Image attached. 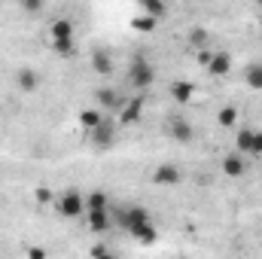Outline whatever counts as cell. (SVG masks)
I'll use <instances>...</instances> for the list:
<instances>
[{"mask_svg":"<svg viewBox=\"0 0 262 259\" xmlns=\"http://www.w3.org/2000/svg\"><path fill=\"white\" fill-rule=\"evenodd\" d=\"M156 82V67H152V61L146 58V55H131L128 61V85L131 89H137V92H143V89H149Z\"/></svg>","mask_w":262,"mask_h":259,"instance_id":"6da1fadb","label":"cell"},{"mask_svg":"<svg viewBox=\"0 0 262 259\" xmlns=\"http://www.w3.org/2000/svg\"><path fill=\"white\" fill-rule=\"evenodd\" d=\"M55 210H58V217H64V220H79V217H85V195L79 192V189H67V192L55 195Z\"/></svg>","mask_w":262,"mask_h":259,"instance_id":"7a4b0ae2","label":"cell"},{"mask_svg":"<svg viewBox=\"0 0 262 259\" xmlns=\"http://www.w3.org/2000/svg\"><path fill=\"white\" fill-rule=\"evenodd\" d=\"M235 146L241 156H262V131L256 128H241L235 137Z\"/></svg>","mask_w":262,"mask_h":259,"instance_id":"3957f363","label":"cell"},{"mask_svg":"<svg viewBox=\"0 0 262 259\" xmlns=\"http://www.w3.org/2000/svg\"><path fill=\"white\" fill-rule=\"evenodd\" d=\"M149 223H152V217H149V210L140 207V204H131L128 210L122 213V229H125L128 235H134L137 229H143V226H149Z\"/></svg>","mask_w":262,"mask_h":259,"instance_id":"277c9868","label":"cell"},{"mask_svg":"<svg viewBox=\"0 0 262 259\" xmlns=\"http://www.w3.org/2000/svg\"><path fill=\"white\" fill-rule=\"evenodd\" d=\"M116 125H119V122L104 119L98 128L92 131V143H95V146H101V149H110V146H113V140H116Z\"/></svg>","mask_w":262,"mask_h":259,"instance_id":"5b68a950","label":"cell"},{"mask_svg":"<svg viewBox=\"0 0 262 259\" xmlns=\"http://www.w3.org/2000/svg\"><path fill=\"white\" fill-rule=\"evenodd\" d=\"M180 180H183V171L177 165H159L152 171V183L156 186H177Z\"/></svg>","mask_w":262,"mask_h":259,"instance_id":"8992f818","label":"cell"},{"mask_svg":"<svg viewBox=\"0 0 262 259\" xmlns=\"http://www.w3.org/2000/svg\"><path fill=\"white\" fill-rule=\"evenodd\" d=\"M15 82H18V89H21L25 95H34V92L40 89V73H37L34 67H21V70L15 73Z\"/></svg>","mask_w":262,"mask_h":259,"instance_id":"52a82bcc","label":"cell"},{"mask_svg":"<svg viewBox=\"0 0 262 259\" xmlns=\"http://www.w3.org/2000/svg\"><path fill=\"white\" fill-rule=\"evenodd\" d=\"M82 220H85V226H89L92 232H98V235H101V232H107V229L113 226L110 210H85V217H82Z\"/></svg>","mask_w":262,"mask_h":259,"instance_id":"ba28073f","label":"cell"},{"mask_svg":"<svg viewBox=\"0 0 262 259\" xmlns=\"http://www.w3.org/2000/svg\"><path fill=\"white\" fill-rule=\"evenodd\" d=\"M140 116H143V98H131L128 104H122L119 125H134V122H140Z\"/></svg>","mask_w":262,"mask_h":259,"instance_id":"9c48e42d","label":"cell"},{"mask_svg":"<svg viewBox=\"0 0 262 259\" xmlns=\"http://www.w3.org/2000/svg\"><path fill=\"white\" fill-rule=\"evenodd\" d=\"M171 137H174V140H180V143H189V140L195 137V128H192V122H189V119H183V116L171 119Z\"/></svg>","mask_w":262,"mask_h":259,"instance_id":"30bf717a","label":"cell"},{"mask_svg":"<svg viewBox=\"0 0 262 259\" xmlns=\"http://www.w3.org/2000/svg\"><path fill=\"white\" fill-rule=\"evenodd\" d=\"M171 98H174L177 104H189V101L195 98V85L186 82V79H174V82H171Z\"/></svg>","mask_w":262,"mask_h":259,"instance_id":"8fae6325","label":"cell"},{"mask_svg":"<svg viewBox=\"0 0 262 259\" xmlns=\"http://www.w3.org/2000/svg\"><path fill=\"white\" fill-rule=\"evenodd\" d=\"M92 67H95V73L110 76V73H113V58H110V52H107V49H92Z\"/></svg>","mask_w":262,"mask_h":259,"instance_id":"7c38bea8","label":"cell"},{"mask_svg":"<svg viewBox=\"0 0 262 259\" xmlns=\"http://www.w3.org/2000/svg\"><path fill=\"white\" fill-rule=\"evenodd\" d=\"M229 70H232V55H229V52H213V61L207 64V73L220 79V76H226Z\"/></svg>","mask_w":262,"mask_h":259,"instance_id":"4fadbf2b","label":"cell"},{"mask_svg":"<svg viewBox=\"0 0 262 259\" xmlns=\"http://www.w3.org/2000/svg\"><path fill=\"white\" fill-rule=\"evenodd\" d=\"M223 171H226L229 177H241V174L247 171V162H244V156H241V153H229V156L223 159Z\"/></svg>","mask_w":262,"mask_h":259,"instance_id":"5bb4252c","label":"cell"},{"mask_svg":"<svg viewBox=\"0 0 262 259\" xmlns=\"http://www.w3.org/2000/svg\"><path fill=\"white\" fill-rule=\"evenodd\" d=\"M49 34H52V40H73V21L70 18H55L49 25Z\"/></svg>","mask_w":262,"mask_h":259,"instance_id":"9a60e30c","label":"cell"},{"mask_svg":"<svg viewBox=\"0 0 262 259\" xmlns=\"http://www.w3.org/2000/svg\"><path fill=\"white\" fill-rule=\"evenodd\" d=\"M95 98H98V104H101V107H107V110L122 107V98H119V92H116V89H98V92H95Z\"/></svg>","mask_w":262,"mask_h":259,"instance_id":"2e32d148","label":"cell"},{"mask_svg":"<svg viewBox=\"0 0 262 259\" xmlns=\"http://www.w3.org/2000/svg\"><path fill=\"white\" fill-rule=\"evenodd\" d=\"M104 119H107V116H104L101 110H79V125H82V128L89 131V134H92V131L98 128V125H101Z\"/></svg>","mask_w":262,"mask_h":259,"instance_id":"e0dca14e","label":"cell"},{"mask_svg":"<svg viewBox=\"0 0 262 259\" xmlns=\"http://www.w3.org/2000/svg\"><path fill=\"white\" fill-rule=\"evenodd\" d=\"M143 15H149V18H165L168 15V6L162 3V0H143Z\"/></svg>","mask_w":262,"mask_h":259,"instance_id":"ac0fdd59","label":"cell"},{"mask_svg":"<svg viewBox=\"0 0 262 259\" xmlns=\"http://www.w3.org/2000/svg\"><path fill=\"white\" fill-rule=\"evenodd\" d=\"M107 192H101V189H95V192L85 195V210H107Z\"/></svg>","mask_w":262,"mask_h":259,"instance_id":"d6986e66","label":"cell"},{"mask_svg":"<svg viewBox=\"0 0 262 259\" xmlns=\"http://www.w3.org/2000/svg\"><path fill=\"white\" fill-rule=\"evenodd\" d=\"M156 18H149V15H134L131 18V28L137 31V34H149V31H156Z\"/></svg>","mask_w":262,"mask_h":259,"instance_id":"ffe728a7","label":"cell"},{"mask_svg":"<svg viewBox=\"0 0 262 259\" xmlns=\"http://www.w3.org/2000/svg\"><path fill=\"white\" fill-rule=\"evenodd\" d=\"M216 122L223 125V128H232L235 122H238V110L229 104V107H220V113H216Z\"/></svg>","mask_w":262,"mask_h":259,"instance_id":"44dd1931","label":"cell"},{"mask_svg":"<svg viewBox=\"0 0 262 259\" xmlns=\"http://www.w3.org/2000/svg\"><path fill=\"white\" fill-rule=\"evenodd\" d=\"M131 238H134V241H140V244H156V241H159V232H156V226L149 223V226L137 229V232H134Z\"/></svg>","mask_w":262,"mask_h":259,"instance_id":"7402d4cb","label":"cell"},{"mask_svg":"<svg viewBox=\"0 0 262 259\" xmlns=\"http://www.w3.org/2000/svg\"><path fill=\"white\" fill-rule=\"evenodd\" d=\"M52 49H55V55H61V58H73V55H76V43H73V40H52Z\"/></svg>","mask_w":262,"mask_h":259,"instance_id":"603a6c76","label":"cell"},{"mask_svg":"<svg viewBox=\"0 0 262 259\" xmlns=\"http://www.w3.org/2000/svg\"><path fill=\"white\" fill-rule=\"evenodd\" d=\"M244 79H247V85H250L253 92H262V64H250Z\"/></svg>","mask_w":262,"mask_h":259,"instance_id":"cb8c5ba5","label":"cell"},{"mask_svg":"<svg viewBox=\"0 0 262 259\" xmlns=\"http://www.w3.org/2000/svg\"><path fill=\"white\" fill-rule=\"evenodd\" d=\"M189 43H192L195 49H207V31H204V28H192V31H189Z\"/></svg>","mask_w":262,"mask_h":259,"instance_id":"d4e9b609","label":"cell"},{"mask_svg":"<svg viewBox=\"0 0 262 259\" xmlns=\"http://www.w3.org/2000/svg\"><path fill=\"white\" fill-rule=\"evenodd\" d=\"M34 198H37V204H49V201H55V192L46 189V186H37L34 189Z\"/></svg>","mask_w":262,"mask_h":259,"instance_id":"484cf974","label":"cell"},{"mask_svg":"<svg viewBox=\"0 0 262 259\" xmlns=\"http://www.w3.org/2000/svg\"><path fill=\"white\" fill-rule=\"evenodd\" d=\"M195 58H198V64H201L204 70H207V64L213 61V52H210V49H198V52H195Z\"/></svg>","mask_w":262,"mask_h":259,"instance_id":"4316f807","label":"cell"},{"mask_svg":"<svg viewBox=\"0 0 262 259\" xmlns=\"http://www.w3.org/2000/svg\"><path fill=\"white\" fill-rule=\"evenodd\" d=\"M21 9H25V12H43V3H40V0H25Z\"/></svg>","mask_w":262,"mask_h":259,"instance_id":"83f0119b","label":"cell"},{"mask_svg":"<svg viewBox=\"0 0 262 259\" xmlns=\"http://www.w3.org/2000/svg\"><path fill=\"white\" fill-rule=\"evenodd\" d=\"M28 259H46V250L43 247H31L28 250Z\"/></svg>","mask_w":262,"mask_h":259,"instance_id":"f1b7e54d","label":"cell"},{"mask_svg":"<svg viewBox=\"0 0 262 259\" xmlns=\"http://www.w3.org/2000/svg\"><path fill=\"white\" fill-rule=\"evenodd\" d=\"M101 259H116V256H113V253H104V256H101Z\"/></svg>","mask_w":262,"mask_h":259,"instance_id":"f546056e","label":"cell"},{"mask_svg":"<svg viewBox=\"0 0 262 259\" xmlns=\"http://www.w3.org/2000/svg\"><path fill=\"white\" fill-rule=\"evenodd\" d=\"M259 25H262V15H259Z\"/></svg>","mask_w":262,"mask_h":259,"instance_id":"4dcf8cb0","label":"cell"}]
</instances>
